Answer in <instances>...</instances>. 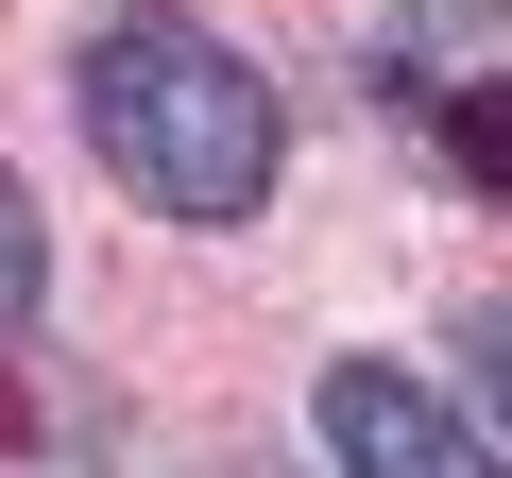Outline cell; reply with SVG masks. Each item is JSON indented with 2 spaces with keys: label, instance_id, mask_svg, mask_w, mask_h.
Returning <instances> with one entry per match:
<instances>
[{
  "label": "cell",
  "instance_id": "5b68a950",
  "mask_svg": "<svg viewBox=\"0 0 512 478\" xmlns=\"http://www.w3.org/2000/svg\"><path fill=\"white\" fill-rule=\"evenodd\" d=\"M461 359H478V410L512 427V308H478V325H461Z\"/></svg>",
  "mask_w": 512,
  "mask_h": 478
},
{
  "label": "cell",
  "instance_id": "7a4b0ae2",
  "mask_svg": "<svg viewBox=\"0 0 512 478\" xmlns=\"http://www.w3.org/2000/svg\"><path fill=\"white\" fill-rule=\"evenodd\" d=\"M376 103L444 188L512 205V0H410L376 35Z\"/></svg>",
  "mask_w": 512,
  "mask_h": 478
},
{
  "label": "cell",
  "instance_id": "6da1fadb",
  "mask_svg": "<svg viewBox=\"0 0 512 478\" xmlns=\"http://www.w3.org/2000/svg\"><path fill=\"white\" fill-rule=\"evenodd\" d=\"M69 103H86L103 171L154 222H256L274 205L291 120H274V86H256V52H222L188 0H120V18L86 35V69H69Z\"/></svg>",
  "mask_w": 512,
  "mask_h": 478
},
{
  "label": "cell",
  "instance_id": "277c9868",
  "mask_svg": "<svg viewBox=\"0 0 512 478\" xmlns=\"http://www.w3.org/2000/svg\"><path fill=\"white\" fill-rule=\"evenodd\" d=\"M35 291H52V239H35V188L0 171V342L35 325Z\"/></svg>",
  "mask_w": 512,
  "mask_h": 478
},
{
  "label": "cell",
  "instance_id": "3957f363",
  "mask_svg": "<svg viewBox=\"0 0 512 478\" xmlns=\"http://www.w3.org/2000/svg\"><path fill=\"white\" fill-rule=\"evenodd\" d=\"M308 427H325V461H342V478H512V461H495L427 376H393V359H325Z\"/></svg>",
  "mask_w": 512,
  "mask_h": 478
},
{
  "label": "cell",
  "instance_id": "8992f818",
  "mask_svg": "<svg viewBox=\"0 0 512 478\" xmlns=\"http://www.w3.org/2000/svg\"><path fill=\"white\" fill-rule=\"evenodd\" d=\"M239 478H256V461H239Z\"/></svg>",
  "mask_w": 512,
  "mask_h": 478
}]
</instances>
